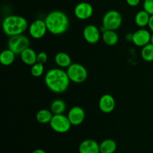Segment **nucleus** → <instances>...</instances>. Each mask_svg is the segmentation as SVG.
Returning <instances> with one entry per match:
<instances>
[{
  "mask_svg": "<svg viewBox=\"0 0 153 153\" xmlns=\"http://www.w3.org/2000/svg\"><path fill=\"white\" fill-rule=\"evenodd\" d=\"M44 82L49 90L55 93H63L68 88L70 80L67 70L61 68H52L47 71Z\"/></svg>",
  "mask_w": 153,
  "mask_h": 153,
  "instance_id": "obj_1",
  "label": "nucleus"
},
{
  "mask_svg": "<svg viewBox=\"0 0 153 153\" xmlns=\"http://www.w3.org/2000/svg\"><path fill=\"white\" fill-rule=\"evenodd\" d=\"M44 20L48 31L55 35L64 34L67 31L70 25L68 16L61 10H56L49 12Z\"/></svg>",
  "mask_w": 153,
  "mask_h": 153,
  "instance_id": "obj_2",
  "label": "nucleus"
},
{
  "mask_svg": "<svg viewBox=\"0 0 153 153\" xmlns=\"http://www.w3.org/2000/svg\"><path fill=\"white\" fill-rule=\"evenodd\" d=\"M28 27L25 18L18 15H9L2 21V29L9 37L22 34Z\"/></svg>",
  "mask_w": 153,
  "mask_h": 153,
  "instance_id": "obj_3",
  "label": "nucleus"
},
{
  "mask_svg": "<svg viewBox=\"0 0 153 153\" xmlns=\"http://www.w3.org/2000/svg\"><path fill=\"white\" fill-rule=\"evenodd\" d=\"M122 15L116 10H108L102 18V28L105 30L116 31L122 25Z\"/></svg>",
  "mask_w": 153,
  "mask_h": 153,
  "instance_id": "obj_4",
  "label": "nucleus"
},
{
  "mask_svg": "<svg viewBox=\"0 0 153 153\" xmlns=\"http://www.w3.org/2000/svg\"><path fill=\"white\" fill-rule=\"evenodd\" d=\"M67 73L70 81L75 83H82L88 78V70L79 63H72L70 67L67 68Z\"/></svg>",
  "mask_w": 153,
  "mask_h": 153,
  "instance_id": "obj_5",
  "label": "nucleus"
},
{
  "mask_svg": "<svg viewBox=\"0 0 153 153\" xmlns=\"http://www.w3.org/2000/svg\"><path fill=\"white\" fill-rule=\"evenodd\" d=\"M8 49L16 55H20L22 51L29 47V39L24 34H19L10 37L8 40Z\"/></svg>",
  "mask_w": 153,
  "mask_h": 153,
  "instance_id": "obj_6",
  "label": "nucleus"
},
{
  "mask_svg": "<svg viewBox=\"0 0 153 153\" xmlns=\"http://www.w3.org/2000/svg\"><path fill=\"white\" fill-rule=\"evenodd\" d=\"M49 124L54 131L59 134L67 133L70 130L72 126L67 116H66L64 114L53 115Z\"/></svg>",
  "mask_w": 153,
  "mask_h": 153,
  "instance_id": "obj_7",
  "label": "nucleus"
},
{
  "mask_svg": "<svg viewBox=\"0 0 153 153\" xmlns=\"http://www.w3.org/2000/svg\"><path fill=\"white\" fill-rule=\"evenodd\" d=\"M47 31V26L45 20L40 19L33 21L28 27L30 35L34 39H40L43 38Z\"/></svg>",
  "mask_w": 153,
  "mask_h": 153,
  "instance_id": "obj_8",
  "label": "nucleus"
},
{
  "mask_svg": "<svg viewBox=\"0 0 153 153\" xmlns=\"http://www.w3.org/2000/svg\"><path fill=\"white\" fill-rule=\"evenodd\" d=\"M94 14V8L87 2H82L76 5L74 8V14L79 20H85L92 16Z\"/></svg>",
  "mask_w": 153,
  "mask_h": 153,
  "instance_id": "obj_9",
  "label": "nucleus"
},
{
  "mask_svg": "<svg viewBox=\"0 0 153 153\" xmlns=\"http://www.w3.org/2000/svg\"><path fill=\"white\" fill-rule=\"evenodd\" d=\"M151 34H150L148 30L145 28H140L133 33L131 41L136 46L143 47L150 43Z\"/></svg>",
  "mask_w": 153,
  "mask_h": 153,
  "instance_id": "obj_10",
  "label": "nucleus"
},
{
  "mask_svg": "<svg viewBox=\"0 0 153 153\" xmlns=\"http://www.w3.org/2000/svg\"><path fill=\"white\" fill-rule=\"evenodd\" d=\"M67 117L72 125L77 126L82 124L85 120V112L81 106H74L68 112Z\"/></svg>",
  "mask_w": 153,
  "mask_h": 153,
  "instance_id": "obj_11",
  "label": "nucleus"
},
{
  "mask_svg": "<svg viewBox=\"0 0 153 153\" xmlns=\"http://www.w3.org/2000/svg\"><path fill=\"white\" fill-rule=\"evenodd\" d=\"M83 37L88 44H94L100 40L101 34L98 27L95 25H88L83 30Z\"/></svg>",
  "mask_w": 153,
  "mask_h": 153,
  "instance_id": "obj_12",
  "label": "nucleus"
},
{
  "mask_svg": "<svg viewBox=\"0 0 153 153\" xmlns=\"http://www.w3.org/2000/svg\"><path fill=\"white\" fill-rule=\"evenodd\" d=\"M115 99L111 94H105L101 96L99 100V108L104 113H110L114 110Z\"/></svg>",
  "mask_w": 153,
  "mask_h": 153,
  "instance_id": "obj_13",
  "label": "nucleus"
},
{
  "mask_svg": "<svg viewBox=\"0 0 153 153\" xmlns=\"http://www.w3.org/2000/svg\"><path fill=\"white\" fill-rule=\"evenodd\" d=\"M79 153H100V144L92 139L85 140L79 147Z\"/></svg>",
  "mask_w": 153,
  "mask_h": 153,
  "instance_id": "obj_14",
  "label": "nucleus"
},
{
  "mask_svg": "<svg viewBox=\"0 0 153 153\" xmlns=\"http://www.w3.org/2000/svg\"><path fill=\"white\" fill-rule=\"evenodd\" d=\"M19 56H20V58L22 62L25 63L27 65L32 66L33 64L37 62V53L34 50L30 47L22 51V52Z\"/></svg>",
  "mask_w": 153,
  "mask_h": 153,
  "instance_id": "obj_15",
  "label": "nucleus"
},
{
  "mask_svg": "<svg viewBox=\"0 0 153 153\" xmlns=\"http://www.w3.org/2000/svg\"><path fill=\"white\" fill-rule=\"evenodd\" d=\"M102 38L105 44L108 46H114L119 40V36L116 31L113 30H105L103 31Z\"/></svg>",
  "mask_w": 153,
  "mask_h": 153,
  "instance_id": "obj_16",
  "label": "nucleus"
},
{
  "mask_svg": "<svg viewBox=\"0 0 153 153\" xmlns=\"http://www.w3.org/2000/svg\"><path fill=\"white\" fill-rule=\"evenodd\" d=\"M55 62L60 68H68L72 64V58L70 56L64 52H60L55 55Z\"/></svg>",
  "mask_w": 153,
  "mask_h": 153,
  "instance_id": "obj_17",
  "label": "nucleus"
},
{
  "mask_svg": "<svg viewBox=\"0 0 153 153\" xmlns=\"http://www.w3.org/2000/svg\"><path fill=\"white\" fill-rule=\"evenodd\" d=\"M150 16L151 15L145 10H139L134 16V22L137 26L143 28L148 26Z\"/></svg>",
  "mask_w": 153,
  "mask_h": 153,
  "instance_id": "obj_18",
  "label": "nucleus"
},
{
  "mask_svg": "<svg viewBox=\"0 0 153 153\" xmlns=\"http://www.w3.org/2000/svg\"><path fill=\"white\" fill-rule=\"evenodd\" d=\"M100 150L102 153H114L117 150V142L112 139L104 140L100 144Z\"/></svg>",
  "mask_w": 153,
  "mask_h": 153,
  "instance_id": "obj_19",
  "label": "nucleus"
},
{
  "mask_svg": "<svg viewBox=\"0 0 153 153\" xmlns=\"http://www.w3.org/2000/svg\"><path fill=\"white\" fill-rule=\"evenodd\" d=\"M15 56L16 54L10 49L4 50L1 52V55H0V62L4 66L10 65L14 62Z\"/></svg>",
  "mask_w": 153,
  "mask_h": 153,
  "instance_id": "obj_20",
  "label": "nucleus"
},
{
  "mask_svg": "<svg viewBox=\"0 0 153 153\" xmlns=\"http://www.w3.org/2000/svg\"><path fill=\"white\" fill-rule=\"evenodd\" d=\"M67 109L66 103L61 99H55L52 102L50 105V110L53 113V115L58 114H64V112Z\"/></svg>",
  "mask_w": 153,
  "mask_h": 153,
  "instance_id": "obj_21",
  "label": "nucleus"
},
{
  "mask_svg": "<svg viewBox=\"0 0 153 153\" xmlns=\"http://www.w3.org/2000/svg\"><path fill=\"white\" fill-rule=\"evenodd\" d=\"M53 116L52 111L47 109H41L36 113V119L41 124H47L50 122Z\"/></svg>",
  "mask_w": 153,
  "mask_h": 153,
  "instance_id": "obj_22",
  "label": "nucleus"
},
{
  "mask_svg": "<svg viewBox=\"0 0 153 153\" xmlns=\"http://www.w3.org/2000/svg\"><path fill=\"white\" fill-rule=\"evenodd\" d=\"M142 58L146 62H153V44L149 43L143 46L140 52Z\"/></svg>",
  "mask_w": 153,
  "mask_h": 153,
  "instance_id": "obj_23",
  "label": "nucleus"
},
{
  "mask_svg": "<svg viewBox=\"0 0 153 153\" xmlns=\"http://www.w3.org/2000/svg\"><path fill=\"white\" fill-rule=\"evenodd\" d=\"M43 72H44V65H43V64L37 62L31 66V74L32 76H35V77H39V76H42Z\"/></svg>",
  "mask_w": 153,
  "mask_h": 153,
  "instance_id": "obj_24",
  "label": "nucleus"
},
{
  "mask_svg": "<svg viewBox=\"0 0 153 153\" xmlns=\"http://www.w3.org/2000/svg\"><path fill=\"white\" fill-rule=\"evenodd\" d=\"M143 6V10L150 15H153V0H144Z\"/></svg>",
  "mask_w": 153,
  "mask_h": 153,
  "instance_id": "obj_25",
  "label": "nucleus"
},
{
  "mask_svg": "<svg viewBox=\"0 0 153 153\" xmlns=\"http://www.w3.org/2000/svg\"><path fill=\"white\" fill-rule=\"evenodd\" d=\"M48 60V55L45 52H40L37 53V62L41 64H45Z\"/></svg>",
  "mask_w": 153,
  "mask_h": 153,
  "instance_id": "obj_26",
  "label": "nucleus"
},
{
  "mask_svg": "<svg viewBox=\"0 0 153 153\" xmlns=\"http://www.w3.org/2000/svg\"><path fill=\"white\" fill-rule=\"evenodd\" d=\"M128 5L131 6V7H136L140 4V0H126Z\"/></svg>",
  "mask_w": 153,
  "mask_h": 153,
  "instance_id": "obj_27",
  "label": "nucleus"
},
{
  "mask_svg": "<svg viewBox=\"0 0 153 153\" xmlns=\"http://www.w3.org/2000/svg\"><path fill=\"white\" fill-rule=\"evenodd\" d=\"M148 26H149V29L153 32V15H151L150 16V19H149Z\"/></svg>",
  "mask_w": 153,
  "mask_h": 153,
  "instance_id": "obj_28",
  "label": "nucleus"
},
{
  "mask_svg": "<svg viewBox=\"0 0 153 153\" xmlns=\"http://www.w3.org/2000/svg\"><path fill=\"white\" fill-rule=\"evenodd\" d=\"M31 153H46V152L44 151V150L42 149V148H37V149L34 150Z\"/></svg>",
  "mask_w": 153,
  "mask_h": 153,
  "instance_id": "obj_29",
  "label": "nucleus"
},
{
  "mask_svg": "<svg viewBox=\"0 0 153 153\" xmlns=\"http://www.w3.org/2000/svg\"><path fill=\"white\" fill-rule=\"evenodd\" d=\"M150 43L153 44V34H151V39H150Z\"/></svg>",
  "mask_w": 153,
  "mask_h": 153,
  "instance_id": "obj_30",
  "label": "nucleus"
},
{
  "mask_svg": "<svg viewBox=\"0 0 153 153\" xmlns=\"http://www.w3.org/2000/svg\"><path fill=\"white\" fill-rule=\"evenodd\" d=\"M100 153H102V152H100Z\"/></svg>",
  "mask_w": 153,
  "mask_h": 153,
  "instance_id": "obj_31",
  "label": "nucleus"
}]
</instances>
